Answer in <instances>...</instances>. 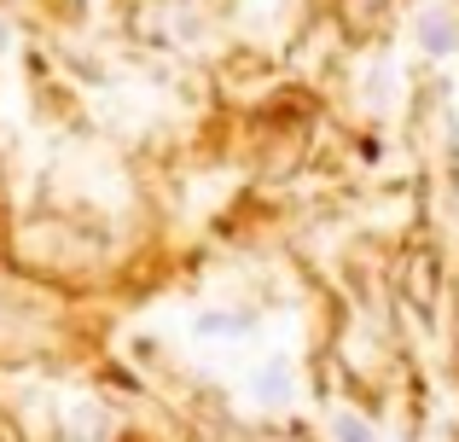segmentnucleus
Instances as JSON below:
<instances>
[{
  "label": "nucleus",
  "mask_w": 459,
  "mask_h": 442,
  "mask_svg": "<svg viewBox=\"0 0 459 442\" xmlns=\"http://www.w3.org/2000/svg\"><path fill=\"white\" fill-rule=\"evenodd\" d=\"M250 396H256L262 408H285V402L297 396V367H291V355H268V361L250 373Z\"/></svg>",
  "instance_id": "f257e3e1"
},
{
  "label": "nucleus",
  "mask_w": 459,
  "mask_h": 442,
  "mask_svg": "<svg viewBox=\"0 0 459 442\" xmlns=\"http://www.w3.org/2000/svg\"><path fill=\"white\" fill-rule=\"evenodd\" d=\"M256 332V315L250 308H204L192 315V338H221V343H238Z\"/></svg>",
  "instance_id": "f03ea898"
},
{
  "label": "nucleus",
  "mask_w": 459,
  "mask_h": 442,
  "mask_svg": "<svg viewBox=\"0 0 459 442\" xmlns=\"http://www.w3.org/2000/svg\"><path fill=\"white\" fill-rule=\"evenodd\" d=\"M395 65L390 58H378V65H367V76H360V105L367 111H378V117H390L395 111Z\"/></svg>",
  "instance_id": "7ed1b4c3"
},
{
  "label": "nucleus",
  "mask_w": 459,
  "mask_h": 442,
  "mask_svg": "<svg viewBox=\"0 0 459 442\" xmlns=\"http://www.w3.org/2000/svg\"><path fill=\"white\" fill-rule=\"evenodd\" d=\"M419 47H425L430 58H448L454 47H459V30H454V18H448V12H437V6H430L425 18H419Z\"/></svg>",
  "instance_id": "20e7f679"
},
{
  "label": "nucleus",
  "mask_w": 459,
  "mask_h": 442,
  "mask_svg": "<svg viewBox=\"0 0 459 442\" xmlns=\"http://www.w3.org/2000/svg\"><path fill=\"white\" fill-rule=\"evenodd\" d=\"M325 437H332V442H384L378 425L360 420V413H349V408H332V420H325Z\"/></svg>",
  "instance_id": "39448f33"
},
{
  "label": "nucleus",
  "mask_w": 459,
  "mask_h": 442,
  "mask_svg": "<svg viewBox=\"0 0 459 442\" xmlns=\"http://www.w3.org/2000/svg\"><path fill=\"white\" fill-rule=\"evenodd\" d=\"M12 41H18V35H12V23H6V18H0V58H6V53H12Z\"/></svg>",
  "instance_id": "423d86ee"
}]
</instances>
